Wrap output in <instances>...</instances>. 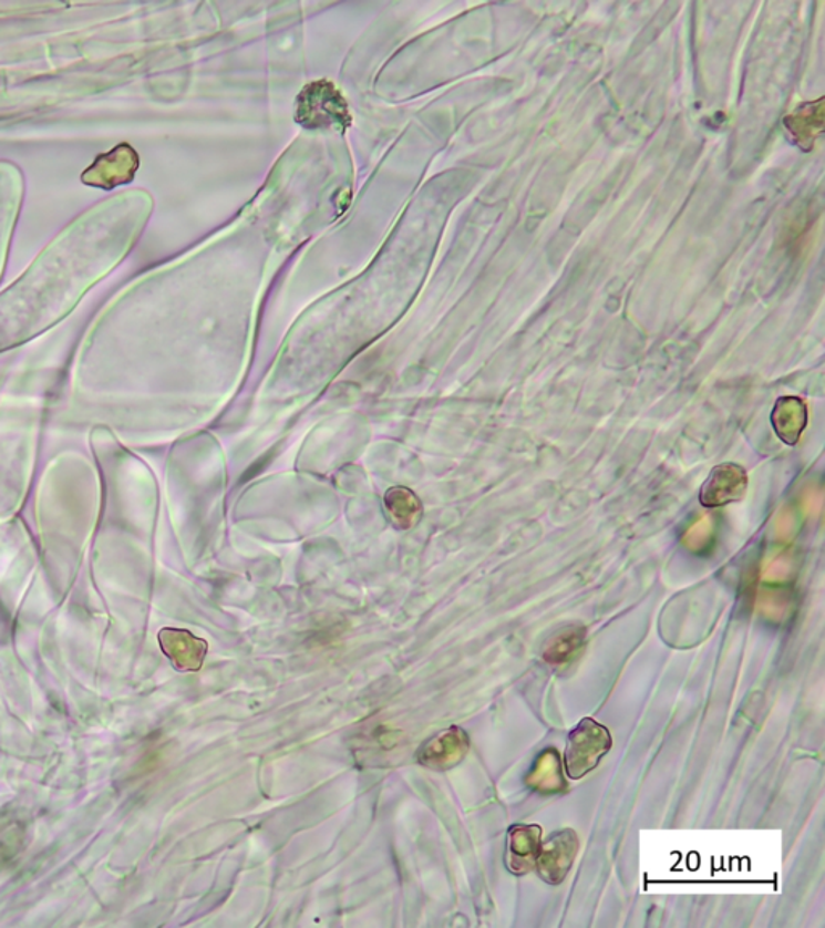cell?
Here are the masks:
<instances>
[{
  "label": "cell",
  "instance_id": "1",
  "mask_svg": "<svg viewBox=\"0 0 825 928\" xmlns=\"http://www.w3.org/2000/svg\"><path fill=\"white\" fill-rule=\"evenodd\" d=\"M296 120L310 131H343L352 123L346 99L326 80L303 87L297 97Z\"/></svg>",
  "mask_w": 825,
  "mask_h": 928
},
{
  "label": "cell",
  "instance_id": "2",
  "mask_svg": "<svg viewBox=\"0 0 825 928\" xmlns=\"http://www.w3.org/2000/svg\"><path fill=\"white\" fill-rule=\"evenodd\" d=\"M611 733L595 719L586 718L573 729L565 753L568 777L582 779L600 764L601 757L611 750Z\"/></svg>",
  "mask_w": 825,
  "mask_h": 928
},
{
  "label": "cell",
  "instance_id": "3",
  "mask_svg": "<svg viewBox=\"0 0 825 928\" xmlns=\"http://www.w3.org/2000/svg\"><path fill=\"white\" fill-rule=\"evenodd\" d=\"M577 852H579V838L571 828H563L540 843L536 867L542 880L551 885L561 884L571 870Z\"/></svg>",
  "mask_w": 825,
  "mask_h": 928
},
{
  "label": "cell",
  "instance_id": "4",
  "mask_svg": "<svg viewBox=\"0 0 825 928\" xmlns=\"http://www.w3.org/2000/svg\"><path fill=\"white\" fill-rule=\"evenodd\" d=\"M749 488V474L740 464H718L701 485L700 503L704 508H719L731 505L745 497Z\"/></svg>",
  "mask_w": 825,
  "mask_h": 928
},
{
  "label": "cell",
  "instance_id": "5",
  "mask_svg": "<svg viewBox=\"0 0 825 928\" xmlns=\"http://www.w3.org/2000/svg\"><path fill=\"white\" fill-rule=\"evenodd\" d=\"M470 749V740L465 731L460 728H450L448 731L437 733L427 740L417 751V763L434 769V771H447V769L462 763Z\"/></svg>",
  "mask_w": 825,
  "mask_h": 928
},
{
  "label": "cell",
  "instance_id": "6",
  "mask_svg": "<svg viewBox=\"0 0 825 928\" xmlns=\"http://www.w3.org/2000/svg\"><path fill=\"white\" fill-rule=\"evenodd\" d=\"M161 643L166 657L179 671H200L208 650L205 640L194 637L189 630L165 629L161 633Z\"/></svg>",
  "mask_w": 825,
  "mask_h": 928
},
{
  "label": "cell",
  "instance_id": "7",
  "mask_svg": "<svg viewBox=\"0 0 825 928\" xmlns=\"http://www.w3.org/2000/svg\"><path fill=\"white\" fill-rule=\"evenodd\" d=\"M542 831L537 825H516L509 832L508 866L513 873L524 874L536 867Z\"/></svg>",
  "mask_w": 825,
  "mask_h": 928
},
{
  "label": "cell",
  "instance_id": "8",
  "mask_svg": "<svg viewBox=\"0 0 825 928\" xmlns=\"http://www.w3.org/2000/svg\"><path fill=\"white\" fill-rule=\"evenodd\" d=\"M790 136L803 151H809L824 127V99L802 105L784 120Z\"/></svg>",
  "mask_w": 825,
  "mask_h": 928
},
{
  "label": "cell",
  "instance_id": "9",
  "mask_svg": "<svg viewBox=\"0 0 825 928\" xmlns=\"http://www.w3.org/2000/svg\"><path fill=\"white\" fill-rule=\"evenodd\" d=\"M807 413L805 403L796 396H782L772 410V424L778 439L785 444L795 445L805 431Z\"/></svg>",
  "mask_w": 825,
  "mask_h": 928
},
{
  "label": "cell",
  "instance_id": "10",
  "mask_svg": "<svg viewBox=\"0 0 825 928\" xmlns=\"http://www.w3.org/2000/svg\"><path fill=\"white\" fill-rule=\"evenodd\" d=\"M385 508L392 523L400 529H410L421 518V502L409 488L395 487L385 494Z\"/></svg>",
  "mask_w": 825,
  "mask_h": 928
},
{
  "label": "cell",
  "instance_id": "11",
  "mask_svg": "<svg viewBox=\"0 0 825 928\" xmlns=\"http://www.w3.org/2000/svg\"><path fill=\"white\" fill-rule=\"evenodd\" d=\"M584 639H586V629L584 627L571 626L568 629L561 630L548 643L547 650L544 653L545 660L555 662V664L571 660L573 654L577 653V650L582 647Z\"/></svg>",
  "mask_w": 825,
  "mask_h": 928
}]
</instances>
